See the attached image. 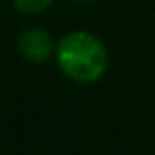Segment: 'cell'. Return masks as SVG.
Listing matches in <instances>:
<instances>
[{
  "mask_svg": "<svg viewBox=\"0 0 155 155\" xmlns=\"http://www.w3.org/2000/svg\"><path fill=\"white\" fill-rule=\"evenodd\" d=\"M60 70L77 83L98 81L108 66V53L100 38L85 30H74L62 36L55 49Z\"/></svg>",
  "mask_w": 155,
  "mask_h": 155,
  "instance_id": "6da1fadb",
  "label": "cell"
},
{
  "mask_svg": "<svg viewBox=\"0 0 155 155\" xmlns=\"http://www.w3.org/2000/svg\"><path fill=\"white\" fill-rule=\"evenodd\" d=\"M17 51L26 62L43 64L53 53V41L43 28H26L17 38Z\"/></svg>",
  "mask_w": 155,
  "mask_h": 155,
  "instance_id": "7a4b0ae2",
  "label": "cell"
},
{
  "mask_svg": "<svg viewBox=\"0 0 155 155\" xmlns=\"http://www.w3.org/2000/svg\"><path fill=\"white\" fill-rule=\"evenodd\" d=\"M51 2H53V0H13V7L19 13L36 15V13H43L45 9H49Z\"/></svg>",
  "mask_w": 155,
  "mask_h": 155,
  "instance_id": "3957f363",
  "label": "cell"
},
{
  "mask_svg": "<svg viewBox=\"0 0 155 155\" xmlns=\"http://www.w3.org/2000/svg\"><path fill=\"white\" fill-rule=\"evenodd\" d=\"M74 2H89V0H74Z\"/></svg>",
  "mask_w": 155,
  "mask_h": 155,
  "instance_id": "277c9868",
  "label": "cell"
}]
</instances>
